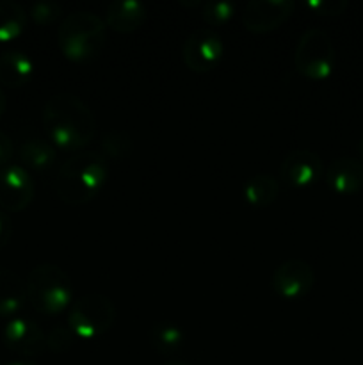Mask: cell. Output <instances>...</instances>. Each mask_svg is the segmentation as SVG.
Wrapping results in <instances>:
<instances>
[{
  "label": "cell",
  "instance_id": "9",
  "mask_svg": "<svg viewBox=\"0 0 363 365\" xmlns=\"http://www.w3.org/2000/svg\"><path fill=\"white\" fill-rule=\"evenodd\" d=\"M273 289L283 299H301L308 294L315 284L313 267L302 259H288L273 273Z\"/></svg>",
  "mask_w": 363,
  "mask_h": 365
},
{
  "label": "cell",
  "instance_id": "27",
  "mask_svg": "<svg viewBox=\"0 0 363 365\" xmlns=\"http://www.w3.org/2000/svg\"><path fill=\"white\" fill-rule=\"evenodd\" d=\"M13 237V221L4 210H0V250L6 248Z\"/></svg>",
  "mask_w": 363,
  "mask_h": 365
},
{
  "label": "cell",
  "instance_id": "20",
  "mask_svg": "<svg viewBox=\"0 0 363 365\" xmlns=\"http://www.w3.org/2000/svg\"><path fill=\"white\" fill-rule=\"evenodd\" d=\"M184 331L180 327L169 321H159L149 330V342L160 355H171L184 344Z\"/></svg>",
  "mask_w": 363,
  "mask_h": 365
},
{
  "label": "cell",
  "instance_id": "7",
  "mask_svg": "<svg viewBox=\"0 0 363 365\" xmlns=\"http://www.w3.org/2000/svg\"><path fill=\"white\" fill-rule=\"evenodd\" d=\"M184 63L194 73H209L224 56L223 38L214 29H196L185 39L182 48Z\"/></svg>",
  "mask_w": 363,
  "mask_h": 365
},
{
  "label": "cell",
  "instance_id": "26",
  "mask_svg": "<svg viewBox=\"0 0 363 365\" xmlns=\"http://www.w3.org/2000/svg\"><path fill=\"white\" fill-rule=\"evenodd\" d=\"M13 153H14V146L13 141L7 134H4L0 130V170L6 166H9L11 159H13Z\"/></svg>",
  "mask_w": 363,
  "mask_h": 365
},
{
  "label": "cell",
  "instance_id": "4",
  "mask_svg": "<svg viewBox=\"0 0 363 365\" xmlns=\"http://www.w3.org/2000/svg\"><path fill=\"white\" fill-rule=\"evenodd\" d=\"M71 280L59 266L39 264L27 278V299L36 312L59 316L71 305Z\"/></svg>",
  "mask_w": 363,
  "mask_h": 365
},
{
  "label": "cell",
  "instance_id": "19",
  "mask_svg": "<svg viewBox=\"0 0 363 365\" xmlns=\"http://www.w3.org/2000/svg\"><path fill=\"white\" fill-rule=\"evenodd\" d=\"M27 11L13 0H0V43L16 39L27 25Z\"/></svg>",
  "mask_w": 363,
  "mask_h": 365
},
{
  "label": "cell",
  "instance_id": "3",
  "mask_svg": "<svg viewBox=\"0 0 363 365\" xmlns=\"http://www.w3.org/2000/svg\"><path fill=\"white\" fill-rule=\"evenodd\" d=\"M107 25L103 18L91 11H73L68 14L57 31V43L68 61L88 63L103 48Z\"/></svg>",
  "mask_w": 363,
  "mask_h": 365
},
{
  "label": "cell",
  "instance_id": "23",
  "mask_svg": "<svg viewBox=\"0 0 363 365\" xmlns=\"http://www.w3.org/2000/svg\"><path fill=\"white\" fill-rule=\"evenodd\" d=\"M27 14L32 18L34 24L52 25L53 21H57L60 18L63 7H60V4L53 2V0H39V2L32 4Z\"/></svg>",
  "mask_w": 363,
  "mask_h": 365
},
{
  "label": "cell",
  "instance_id": "16",
  "mask_svg": "<svg viewBox=\"0 0 363 365\" xmlns=\"http://www.w3.org/2000/svg\"><path fill=\"white\" fill-rule=\"evenodd\" d=\"M34 75V61L20 50L0 53V84L7 88H23Z\"/></svg>",
  "mask_w": 363,
  "mask_h": 365
},
{
  "label": "cell",
  "instance_id": "29",
  "mask_svg": "<svg viewBox=\"0 0 363 365\" xmlns=\"http://www.w3.org/2000/svg\"><path fill=\"white\" fill-rule=\"evenodd\" d=\"M0 365H38V364H34V362H28V360H14V362L0 364Z\"/></svg>",
  "mask_w": 363,
  "mask_h": 365
},
{
  "label": "cell",
  "instance_id": "1",
  "mask_svg": "<svg viewBox=\"0 0 363 365\" xmlns=\"http://www.w3.org/2000/svg\"><path fill=\"white\" fill-rule=\"evenodd\" d=\"M43 127L56 148L78 152L95 139L96 118L77 95L56 93L43 107Z\"/></svg>",
  "mask_w": 363,
  "mask_h": 365
},
{
  "label": "cell",
  "instance_id": "11",
  "mask_svg": "<svg viewBox=\"0 0 363 365\" xmlns=\"http://www.w3.org/2000/svg\"><path fill=\"white\" fill-rule=\"evenodd\" d=\"M324 175L320 157L312 150H294L281 160L280 177L287 187H312Z\"/></svg>",
  "mask_w": 363,
  "mask_h": 365
},
{
  "label": "cell",
  "instance_id": "10",
  "mask_svg": "<svg viewBox=\"0 0 363 365\" xmlns=\"http://www.w3.org/2000/svg\"><path fill=\"white\" fill-rule=\"evenodd\" d=\"M292 0H249L242 11V24L249 32H270L292 16Z\"/></svg>",
  "mask_w": 363,
  "mask_h": 365
},
{
  "label": "cell",
  "instance_id": "5",
  "mask_svg": "<svg viewBox=\"0 0 363 365\" xmlns=\"http://www.w3.org/2000/svg\"><path fill=\"white\" fill-rule=\"evenodd\" d=\"M337 53L331 36L324 29H306L294 53L295 70L310 81H324L335 70Z\"/></svg>",
  "mask_w": 363,
  "mask_h": 365
},
{
  "label": "cell",
  "instance_id": "28",
  "mask_svg": "<svg viewBox=\"0 0 363 365\" xmlns=\"http://www.w3.org/2000/svg\"><path fill=\"white\" fill-rule=\"evenodd\" d=\"M6 107H7L6 93H4V89L0 88V118H2V116H4V113H6Z\"/></svg>",
  "mask_w": 363,
  "mask_h": 365
},
{
  "label": "cell",
  "instance_id": "18",
  "mask_svg": "<svg viewBox=\"0 0 363 365\" xmlns=\"http://www.w3.org/2000/svg\"><path fill=\"white\" fill-rule=\"evenodd\" d=\"M244 200L253 207H269L280 195V182L269 173H256L246 180Z\"/></svg>",
  "mask_w": 363,
  "mask_h": 365
},
{
  "label": "cell",
  "instance_id": "30",
  "mask_svg": "<svg viewBox=\"0 0 363 365\" xmlns=\"http://www.w3.org/2000/svg\"><path fill=\"white\" fill-rule=\"evenodd\" d=\"M162 365H191V364L180 362V360H169V362H166V364H162Z\"/></svg>",
  "mask_w": 363,
  "mask_h": 365
},
{
  "label": "cell",
  "instance_id": "14",
  "mask_svg": "<svg viewBox=\"0 0 363 365\" xmlns=\"http://www.w3.org/2000/svg\"><path fill=\"white\" fill-rule=\"evenodd\" d=\"M148 9L141 0H116L105 9V25L116 32H134L144 25Z\"/></svg>",
  "mask_w": 363,
  "mask_h": 365
},
{
  "label": "cell",
  "instance_id": "21",
  "mask_svg": "<svg viewBox=\"0 0 363 365\" xmlns=\"http://www.w3.org/2000/svg\"><path fill=\"white\" fill-rule=\"evenodd\" d=\"M132 146H134V143H132L130 135H128L127 132H107V134L103 135L102 143H100V155L107 160L125 159V157L130 155Z\"/></svg>",
  "mask_w": 363,
  "mask_h": 365
},
{
  "label": "cell",
  "instance_id": "2",
  "mask_svg": "<svg viewBox=\"0 0 363 365\" xmlns=\"http://www.w3.org/2000/svg\"><path fill=\"white\" fill-rule=\"evenodd\" d=\"M109 178V160L100 152H78L57 171L56 192L68 205L93 202Z\"/></svg>",
  "mask_w": 363,
  "mask_h": 365
},
{
  "label": "cell",
  "instance_id": "31",
  "mask_svg": "<svg viewBox=\"0 0 363 365\" xmlns=\"http://www.w3.org/2000/svg\"><path fill=\"white\" fill-rule=\"evenodd\" d=\"M358 152H359V155H362V159H363V138L359 139V143H358Z\"/></svg>",
  "mask_w": 363,
  "mask_h": 365
},
{
  "label": "cell",
  "instance_id": "13",
  "mask_svg": "<svg viewBox=\"0 0 363 365\" xmlns=\"http://www.w3.org/2000/svg\"><path fill=\"white\" fill-rule=\"evenodd\" d=\"M326 184L337 195L363 191V163L352 157H338L327 166Z\"/></svg>",
  "mask_w": 363,
  "mask_h": 365
},
{
  "label": "cell",
  "instance_id": "12",
  "mask_svg": "<svg viewBox=\"0 0 363 365\" xmlns=\"http://www.w3.org/2000/svg\"><path fill=\"white\" fill-rule=\"evenodd\" d=\"M4 344L21 356H36L46 348V335L38 323L23 316L13 317L4 328Z\"/></svg>",
  "mask_w": 363,
  "mask_h": 365
},
{
  "label": "cell",
  "instance_id": "15",
  "mask_svg": "<svg viewBox=\"0 0 363 365\" xmlns=\"http://www.w3.org/2000/svg\"><path fill=\"white\" fill-rule=\"evenodd\" d=\"M27 302V284L14 271L0 269V317H18Z\"/></svg>",
  "mask_w": 363,
  "mask_h": 365
},
{
  "label": "cell",
  "instance_id": "24",
  "mask_svg": "<svg viewBox=\"0 0 363 365\" xmlns=\"http://www.w3.org/2000/svg\"><path fill=\"white\" fill-rule=\"evenodd\" d=\"M75 339L77 337H75L70 328L59 324V327L52 328V331L46 335V348L56 353H64L73 346Z\"/></svg>",
  "mask_w": 363,
  "mask_h": 365
},
{
  "label": "cell",
  "instance_id": "22",
  "mask_svg": "<svg viewBox=\"0 0 363 365\" xmlns=\"http://www.w3.org/2000/svg\"><path fill=\"white\" fill-rule=\"evenodd\" d=\"M237 13V6L231 0H206L201 2V18L210 27L228 24Z\"/></svg>",
  "mask_w": 363,
  "mask_h": 365
},
{
  "label": "cell",
  "instance_id": "17",
  "mask_svg": "<svg viewBox=\"0 0 363 365\" xmlns=\"http://www.w3.org/2000/svg\"><path fill=\"white\" fill-rule=\"evenodd\" d=\"M18 157L25 170L43 173V171H48L56 163L57 148L46 139H27L18 148Z\"/></svg>",
  "mask_w": 363,
  "mask_h": 365
},
{
  "label": "cell",
  "instance_id": "8",
  "mask_svg": "<svg viewBox=\"0 0 363 365\" xmlns=\"http://www.w3.org/2000/svg\"><path fill=\"white\" fill-rule=\"evenodd\" d=\"M36 185L32 175L20 164L0 170V207L7 212H21L32 203Z\"/></svg>",
  "mask_w": 363,
  "mask_h": 365
},
{
  "label": "cell",
  "instance_id": "25",
  "mask_svg": "<svg viewBox=\"0 0 363 365\" xmlns=\"http://www.w3.org/2000/svg\"><path fill=\"white\" fill-rule=\"evenodd\" d=\"M305 7L320 16H338L347 7V0H306Z\"/></svg>",
  "mask_w": 363,
  "mask_h": 365
},
{
  "label": "cell",
  "instance_id": "6",
  "mask_svg": "<svg viewBox=\"0 0 363 365\" xmlns=\"http://www.w3.org/2000/svg\"><path fill=\"white\" fill-rule=\"evenodd\" d=\"M116 305L103 294H85L75 299L68 310V328L77 339L100 337L114 327Z\"/></svg>",
  "mask_w": 363,
  "mask_h": 365
}]
</instances>
